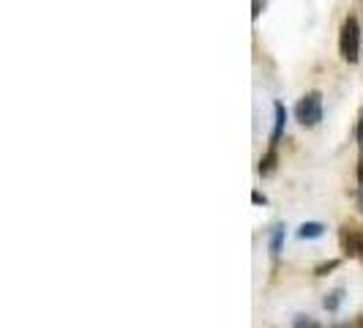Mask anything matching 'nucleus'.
I'll return each mask as SVG.
<instances>
[{
    "label": "nucleus",
    "instance_id": "obj_9",
    "mask_svg": "<svg viewBox=\"0 0 363 328\" xmlns=\"http://www.w3.org/2000/svg\"><path fill=\"white\" fill-rule=\"evenodd\" d=\"M336 266H339V260H331V263H323V266H317V268H314V274H317V277H325V274H328V271H334Z\"/></svg>",
    "mask_w": 363,
    "mask_h": 328
},
{
    "label": "nucleus",
    "instance_id": "obj_14",
    "mask_svg": "<svg viewBox=\"0 0 363 328\" xmlns=\"http://www.w3.org/2000/svg\"><path fill=\"white\" fill-rule=\"evenodd\" d=\"M361 208H363V197H361Z\"/></svg>",
    "mask_w": 363,
    "mask_h": 328
},
{
    "label": "nucleus",
    "instance_id": "obj_11",
    "mask_svg": "<svg viewBox=\"0 0 363 328\" xmlns=\"http://www.w3.org/2000/svg\"><path fill=\"white\" fill-rule=\"evenodd\" d=\"M251 203H254V205H265V203H268V197H265L262 192H251Z\"/></svg>",
    "mask_w": 363,
    "mask_h": 328
},
{
    "label": "nucleus",
    "instance_id": "obj_7",
    "mask_svg": "<svg viewBox=\"0 0 363 328\" xmlns=\"http://www.w3.org/2000/svg\"><path fill=\"white\" fill-rule=\"evenodd\" d=\"M273 167H276V148H271V151L260 159V167H257V170H260V175H271Z\"/></svg>",
    "mask_w": 363,
    "mask_h": 328
},
{
    "label": "nucleus",
    "instance_id": "obj_6",
    "mask_svg": "<svg viewBox=\"0 0 363 328\" xmlns=\"http://www.w3.org/2000/svg\"><path fill=\"white\" fill-rule=\"evenodd\" d=\"M345 249L350 252V255H363V238L358 233H345Z\"/></svg>",
    "mask_w": 363,
    "mask_h": 328
},
{
    "label": "nucleus",
    "instance_id": "obj_13",
    "mask_svg": "<svg viewBox=\"0 0 363 328\" xmlns=\"http://www.w3.org/2000/svg\"><path fill=\"white\" fill-rule=\"evenodd\" d=\"M358 181H361V186H363V159H361V164H358Z\"/></svg>",
    "mask_w": 363,
    "mask_h": 328
},
{
    "label": "nucleus",
    "instance_id": "obj_3",
    "mask_svg": "<svg viewBox=\"0 0 363 328\" xmlns=\"http://www.w3.org/2000/svg\"><path fill=\"white\" fill-rule=\"evenodd\" d=\"M284 123H287V107L281 101L273 104V131H271V148H276L281 131H284Z\"/></svg>",
    "mask_w": 363,
    "mask_h": 328
},
{
    "label": "nucleus",
    "instance_id": "obj_5",
    "mask_svg": "<svg viewBox=\"0 0 363 328\" xmlns=\"http://www.w3.org/2000/svg\"><path fill=\"white\" fill-rule=\"evenodd\" d=\"M325 233V227L320 225V222H303L301 227H298V238H303V241H312V238H320Z\"/></svg>",
    "mask_w": 363,
    "mask_h": 328
},
{
    "label": "nucleus",
    "instance_id": "obj_4",
    "mask_svg": "<svg viewBox=\"0 0 363 328\" xmlns=\"http://www.w3.org/2000/svg\"><path fill=\"white\" fill-rule=\"evenodd\" d=\"M281 244H284V225H273V227H271V238H268L271 257H279V252H281Z\"/></svg>",
    "mask_w": 363,
    "mask_h": 328
},
{
    "label": "nucleus",
    "instance_id": "obj_10",
    "mask_svg": "<svg viewBox=\"0 0 363 328\" xmlns=\"http://www.w3.org/2000/svg\"><path fill=\"white\" fill-rule=\"evenodd\" d=\"M262 8H265V0H251V19H260Z\"/></svg>",
    "mask_w": 363,
    "mask_h": 328
},
{
    "label": "nucleus",
    "instance_id": "obj_2",
    "mask_svg": "<svg viewBox=\"0 0 363 328\" xmlns=\"http://www.w3.org/2000/svg\"><path fill=\"white\" fill-rule=\"evenodd\" d=\"M295 118H298L301 126H306V129L317 126V123L323 121V96H320L317 90L306 93V96L295 104Z\"/></svg>",
    "mask_w": 363,
    "mask_h": 328
},
{
    "label": "nucleus",
    "instance_id": "obj_8",
    "mask_svg": "<svg viewBox=\"0 0 363 328\" xmlns=\"http://www.w3.org/2000/svg\"><path fill=\"white\" fill-rule=\"evenodd\" d=\"M342 296H345L342 290H334V293H331V296L325 299V310H328V312H334V310H339V304H342Z\"/></svg>",
    "mask_w": 363,
    "mask_h": 328
},
{
    "label": "nucleus",
    "instance_id": "obj_12",
    "mask_svg": "<svg viewBox=\"0 0 363 328\" xmlns=\"http://www.w3.org/2000/svg\"><path fill=\"white\" fill-rule=\"evenodd\" d=\"M295 328H320L314 320H306V318H301V320H295Z\"/></svg>",
    "mask_w": 363,
    "mask_h": 328
},
{
    "label": "nucleus",
    "instance_id": "obj_1",
    "mask_svg": "<svg viewBox=\"0 0 363 328\" xmlns=\"http://www.w3.org/2000/svg\"><path fill=\"white\" fill-rule=\"evenodd\" d=\"M339 49H342V58L347 63H358V58H361V22H358V16L345 19L342 36H339Z\"/></svg>",
    "mask_w": 363,
    "mask_h": 328
}]
</instances>
